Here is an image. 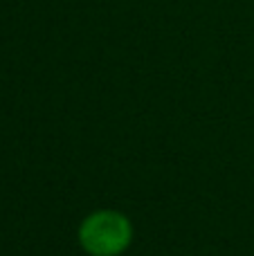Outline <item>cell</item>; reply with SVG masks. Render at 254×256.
I'll use <instances>...</instances> for the list:
<instances>
[{
  "label": "cell",
  "instance_id": "cell-1",
  "mask_svg": "<svg viewBox=\"0 0 254 256\" xmlns=\"http://www.w3.org/2000/svg\"><path fill=\"white\" fill-rule=\"evenodd\" d=\"M79 238L92 256H117L130 243V222L117 212H97L84 220Z\"/></svg>",
  "mask_w": 254,
  "mask_h": 256
}]
</instances>
